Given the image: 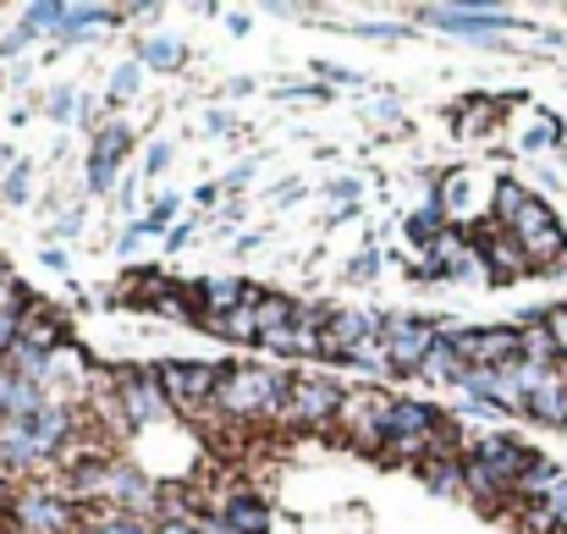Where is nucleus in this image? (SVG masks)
<instances>
[{
    "label": "nucleus",
    "instance_id": "nucleus-1",
    "mask_svg": "<svg viewBox=\"0 0 567 534\" xmlns=\"http://www.w3.org/2000/svg\"><path fill=\"white\" fill-rule=\"evenodd\" d=\"M105 413H111V424L122 435H150L166 419H177V408L161 391V380H155L150 363H116V369H105Z\"/></svg>",
    "mask_w": 567,
    "mask_h": 534
},
{
    "label": "nucleus",
    "instance_id": "nucleus-2",
    "mask_svg": "<svg viewBox=\"0 0 567 534\" xmlns=\"http://www.w3.org/2000/svg\"><path fill=\"white\" fill-rule=\"evenodd\" d=\"M292 380L298 374H287L276 363H226V380L215 391V413L243 419V424H276L281 408H287Z\"/></svg>",
    "mask_w": 567,
    "mask_h": 534
},
{
    "label": "nucleus",
    "instance_id": "nucleus-3",
    "mask_svg": "<svg viewBox=\"0 0 567 534\" xmlns=\"http://www.w3.org/2000/svg\"><path fill=\"white\" fill-rule=\"evenodd\" d=\"M6 518H11V530H22V534H78L83 530V507H72L55 480H28V485H17Z\"/></svg>",
    "mask_w": 567,
    "mask_h": 534
},
{
    "label": "nucleus",
    "instance_id": "nucleus-4",
    "mask_svg": "<svg viewBox=\"0 0 567 534\" xmlns=\"http://www.w3.org/2000/svg\"><path fill=\"white\" fill-rule=\"evenodd\" d=\"M413 22L441 28L446 39H468V44H502L507 28H524L513 11L502 6H480V0H457V6H413Z\"/></svg>",
    "mask_w": 567,
    "mask_h": 534
},
{
    "label": "nucleus",
    "instance_id": "nucleus-5",
    "mask_svg": "<svg viewBox=\"0 0 567 534\" xmlns=\"http://www.w3.org/2000/svg\"><path fill=\"white\" fill-rule=\"evenodd\" d=\"M161 391L172 397L177 413H209L215 408V391L226 380V363H209V358H161L150 363Z\"/></svg>",
    "mask_w": 567,
    "mask_h": 534
},
{
    "label": "nucleus",
    "instance_id": "nucleus-6",
    "mask_svg": "<svg viewBox=\"0 0 567 534\" xmlns=\"http://www.w3.org/2000/svg\"><path fill=\"white\" fill-rule=\"evenodd\" d=\"M342 402H348V386L342 380H331V374H298L276 424H287V430H326V424L342 419Z\"/></svg>",
    "mask_w": 567,
    "mask_h": 534
},
{
    "label": "nucleus",
    "instance_id": "nucleus-7",
    "mask_svg": "<svg viewBox=\"0 0 567 534\" xmlns=\"http://www.w3.org/2000/svg\"><path fill=\"white\" fill-rule=\"evenodd\" d=\"M463 237H468V248H474V259H480L485 281H496V287H507V281H518V276H529V270H535V259L524 254V243H518L507 226H496V220L463 226Z\"/></svg>",
    "mask_w": 567,
    "mask_h": 534
},
{
    "label": "nucleus",
    "instance_id": "nucleus-8",
    "mask_svg": "<svg viewBox=\"0 0 567 534\" xmlns=\"http://www.w3.org/2000/svg\"><path fill=\"white\" fill-rule=\"evenodd\" d=\"M380 342H385V358H391V374H419L424 358L441 342V326H435V315H385Z\"/></svg>",
    "mask_w": 567,
    "mask_h": 534
},
{
    "label": "nucleus",
    "instance_id": "nucleus-9",
    "mask_svg": "<svg viewBox=\"0 0 567 534\" xmlns=\"http://www.w3.org/2000/svg\"><path fill=\"white\" fill-rule=\"evenodd\" d=\"M391 391H380V386H348V402H342V430H348V441L359 446V452H370L380 458L385 452V419H391Z\"/></svg>",
    "mask_w": 567,
    "mask_h": 534
},
{
    "label": "nucleus",
    "instance_id": "nucleus-10",
    "mask_svg": "<svg viewBox=\"0 0 567 534\" xmlns=\"http://www.w3.org/2000/svg\"><path fill=\"white\" fill-rule=\"evenodd\" d=\"M452 348L468 358L474 369H507L524 358V326H457L452 331Z\"/></svg>",
    "mask_w": 567,
    "mask_h": 534
},
{
    "label": "nucleus",
    "instance_id": "nucleus-11",
    "mask_svg": "<svg viewBox=\"0 0 567 534\" xmlns=\"http://www.w3.org/2000/svg\"><path fill=\"white\" fill-rule=\"evenodd\" d=\"M513 237L524 243V254L535 259V270H563L567 265V232H563V220H557V209H551L546 198H535V204L518 215Z\"/></svg>",
    "mask_w": 567,
    "mask_h": 534
},
{
    "label": "nucleus",
    "instance_id": "nucleus-12",
    "mask_svg": "<svg viewBox=\"0 0 567 534\" xmlns=\"http://www.w3.org/2000/svg\"><path fill=\"white\" fill-rule=\"evenodd\" d=\"M105 507H127V513H150L155 518V502H161V474L133 463V458H111L105 463V491H100Z\"/></svg>",
    "mask_w": 567,
    "mask_h": 534
},
{
    "label": "nucleus",
    "instance_id": "nucleus-13",
    "mask_svg": "<svg viewBox=\"0 0 567 534\" xmlns=\"http://www.w3.org/2000/svg\"><path fill=\"white\" fill-rule=\"evenodd\" d=\"M133 155V127L127 122H105L94 138H89V166H83V193H111V187H122L116 172H122V161Z\"/></svg>",
    "mask_w": 567,
    "mask_h": 534
},
{
    "label": "nucleus",
    "instance_id": "nucleus-14",
    "mask_svg": "<svg viewBox=\"0 0 567 534\" xmlns=\"http://www.w3.org/2000/svg\"><path fill=\"white\" fill-rule=\"evenodd\" d=\"M463 446H474V452L491 463V474H496L513 496H518V480H524V474L535 469V458H540V452L524 446L513 430H485V435H474V441H463Z\"/></svg>",
    "mask_w": 567,
    "mask_h": 534
},
{
    "label": "nucleus",
    "instance_id": "nucleus-15",
    "mask_svg": "<svg viewBox=\"0 0 567 534\" xmlns=\"http://www.w3.org/2000/svg\"><path fill=\"white\" fill-rule=\"evenodd\" d=\"M380 326H385V315H375V309H337V315H331V326H326L320 363H348L364 342H375Z\"/></svg>",
    "mask_w": 567,
    "mask_h": 534
},
{
    "label": "nucleus",
    "instance_id": "nucleus-16",
    "mask_svg": "<svg viewBox=\"0 0 567 534\" xmlns=\"http://www.w3.org/2000/svg\"><path fill=\"white\" fill-rule=\"evenodd\" d=\"M215 513L231 524V534H270V530H276L270 502H265L259 491H248V485H231V491L215 502Z\"/></svg>",
    "mask_w": 567,
    "mask_h": 534
},
{
    "label": "nucleus",
    "instance_id": "nucleus-17",
    "mask_svg": "<svg viewBox=\"0 0 567 534\" xmlns=\"http://www.w3.org/2000/svg\"><path fill=\"white\" fill-rule=\"evenodd\" d=\"M457 458H463V491H468V502H474V507H485V513L518 507V496H513V491H507V485L491 474V463H485L474 446H463Z\"/></svg>",
    "mask_w": 567,
    "mask_h": 534
},
{
    "label": "nucleus",
    "instance_id": "nucleus-18",
    "mask_svg": "<svg viewBox=\"0 0 567 534\" xmlns=\"http://www.w3.org/2000/svg\"><path fill=\"white\" fill-rule=\"evenodd\" d=\"M72 342V326H66V315H55L50 304H28L22 309V348H33V353H55V348H66Z\"/></svg>",
    "mask_w": 567,
    "mask_h": 534
},
{
    "label": "nucleus",
    "instance_id": "nucleus-19",
    "mask_svg": "<svg viewBox=\"0 0 567 534\" xmlns=\"http://www.w3.org/2000/svg\"><path fill=\"white\" fill-rule=\"evenodd\" d=\"M413 480H419L435 502H468V491H463V458H457V452H441V458L419 463Z\"/></svg>",
    "mask_w": 567,
    "mask_h": 534
},
{
    "label": "nucleus",
    "instance_id": "nucleus-20",
    "mask_svg": "<svg viewBox=\"0 0 567 534\" xmlns=\"http://www.w3.org/2000/svg\"><path fill=\"white\" fill-rule=\"evenodd\" d=\"M446 232H452V226H446V209H441V198H435V193H430L413 215H402V237H408V248H424V254H430Z\"/></svg>",
    "mask_w": 567,
    "mask_h": 534
},
{
    "label": "nucleus",
    "instance_id": "nucleus-21",
    "mask_svg": "<svg viewBox=\"0 0 567 534\" xmlns=\"http://www.w3.org/2000/svg\"><path fill=\"white\" fill-rule=\"evenodd\" d=\"M161 524L150 513H127V507H83V530L78 534H155Z\"/></svg>",
    "mask_w": 567,
    "mask_h": 534
},
{
    "label": "nucleus",
    "instance_id": "nucleus-22",
    "mask_svg": "<svg viewBox=\"0 0 567 534\" xmlns=\"http://www.w3.org/2000/svg\"><path fill=\"white\" fill-rule=\"evenodd\" d=\"M198 326H204L215 342H231V348L259 342V304H243V309H231V315H204Z\"/></svg>",
    "mask_w": 567,
    "mask_h": 534
},
{
    "label": "nucleus",
    "instance_id": "nucleus-23",
    "mask_svg": "<svg viewBox=\"0 0 567 534\" xmlns=\"http://www.w3.org/2000/svg\"><path fill=\"white\" fill-rule=\"evenodd\" d=\"M474 363L452 348V337H441L435 342V353L424 358V369H419V380H430V386H452V391H463V374H468Z\"/></svg>",
    "mask_w": 567,
    "mask_h": 534
},
{
    "label": "nucleus",
    "instance_id": "nucleus-24",
    "mask_svg": "<svg viewBox=\"0 0 567 534\" xmlns=\"http://www.w3.org/2000/svg\"><path fill=\"white\" fill-rule=\"evenodd\" d=\"M535 198H540V193H529L518 177H496V187H491V220L513 232V226H518V215H524Z\"/></svg>",
    "mask_w": 567,
    "mask_h": 534
},
{
    "label": "nucleus",
    "instance_id": "nucleus-25",
    "mask_svg": "<svg viewBox=\"0 0 567 534\" xmlns=\"http://www.w3.org/2000/svg\"><path fill=\"white\" fill-rule=\"evenodd\" d=\"M133 61H144V72H177L188 61V44L172 39V33H150L133 44Z\"/></svg>",
    "mask_w": 567,
    "mask_h": 534
},
{
    "label": "nucleus",
    "instance_id": "nucleus-26",
    "mask_svg": "<svg viewBox=\"0 0 567 534\" xmlns=\"http://www.w3.org/2000/svg\"><path fill=\"white\" fill-rule=\"evenodd\" d=\"M22 22L39 28V39H44V33L61 39V28H66V0H33V6H22Z\"/></svg>",
    "mask_w": 567,
    "mask_h": 534
},
{
    "label": "nucleus",
    "instance_id": "nucleus-27",
    "mask_svg": "<svg viewBox=\"0 0 567 534\" xmlns=\"http://www.w3.org/2000/svg\"><path fill=\"white\" fill-rule=\"evenodd\" d=\"M138 89H144V61H133V55H127V61L111 72V83H105V100H111V105H127Z\"/></svg>",
    "mask_w": 567,
    "mask_h": 534
},
{
    "label": "nucleus",
    "instance_id": "nucleus-28",
    "mask_svg": "<svg viewBox=\"0 0 567 534\" xmlns=\"http://www.w3.org/2000/svg\"><path fill=\"white\" fill-rule=\"evenodd\" d=\"M183 193H155L150 198V215H144V226H150V237H166L172 226H177V215H183Z\"/></svg>",
    "mask_w": 567,
    "mask_h": 534
},
{
    "label": "nucleus",
    "instance_id": "nucleus-29",
    "mask_svg": "<svg viewBox=\"0 0 567 534\" xmlns=\"http://www.w3.org/2000/svg\"><path fill=\"white\" fill-rule=\"evenodd\" d=\"M78 105H83V94H78L72 83H55V89L44 94V116H50V122H78Z\"/></svg>",
    "mask_w": 567,
    "mask_h": 534
},
{
    "label": "nucleus",
    "instance_id": "nucleus-30",
    "mask_svg": "<svg viewBox=\"0 0 567 534\" xmlns=\"http://www.w3.org/2000/svg\"><path fill=\"white\" fill-rule=\"evenodd\" d=\"M309 72H315V83H326V89H364V72H353V66H342V61H315Z\"/></svg>",
    "mask_w": 567,
    "mask_h": 534
},
{
    "label": "nucleus",
    "instance_id": "nucleus-31",
    "mask_svg": "<svg viewBox=\"0 0 567 534\" xmlns=\"http://www.w3.org/2000/svg\"><path fill=\"white\" fill-rule=\"evenodd\" d=\"M518 150H524V155H540V150H563V127H557V122H551V116L540 111V122H535V127L524 133V144H518Z\"/></svg>",
    "mask_w": 567,
    "mask_h": 534
},
{
    "label": "nucleus",
    "instance_id": "nucleus-32",
    "mask_svg": "<svg viewBox=\"0 0 567 534\" xmlns=\"http://www.w3.org/2000/svg\"><path fill=\"white\" fill-rule=\"evenodd\" d=\"M28 193H33V161L22 155V166H17L11 177L0 182V204H11V209H22V204H28Z\"/></svg>",
    "mask_w": 567,
    "mask_h": 534
},
{
    "label": "nucleus",
    "instance_id": "nucleus-33",
    "mask_svg": "<svg viewBox=\"0 0 567 534\" xmlns=\"http://www.w3.org/2000/svg\"><path fill=\"white\" fill-rule=\"evenodd\" d=\"M33 39H39V28H28V22L17 17V22L0 33V61H17V55H28V50H33Z\"/></svg>",
    "mask_w": 567,
    "mask_h": 534
},
{
    "label": "nucleus",
    "instance_id": "nucleus-34",
    "mask_svg": "<svg viewBox=\"0 0 567 534\" xmlns=\"http://www.w3.org/2000/svg\"><path fill=\"white\" fill-rule=\"evenodd\" d=\"M172 161H177V150L166 144V138H155L150 150H144V182H155V177H166L172 172Z\"/></svg>",
    "mask_w": 567,
    "mask_h": 534
},
{
    "label": "nucleus",
    "instance_id": "nucleus-35",
    "mask_svg": "<svg viewBox=\"0 0 567 534\" xmlns=\"http://www.w3.org/2000/svg\"><path fill=\"white\" fill-rule=\"evenodd\" d=\"M353 39H375V44H391V39H413V28H402V22H359V28H348Z\"/></svg>",
    "mask_w": 567,
    "mask_h": 534
},
{
    "label": "nucleus",
    "instance_id": "nucleus-36",
    "mask_svg": "<svg viewBox=\"0 0 567 534\" xmlns=\"http://www.w3.org/2000/svg\"><path fill=\"white\" fill-rule=\"evenodd\" d=\"M380 259H385L380 248H359V254L348 259V281H375V276H380Z\"/></svg>",
    "mask_w": 567,
    "mask_h": 534
},
{
    "label": "nucleus",
    "instance_id": "nucleus-37",
    "mask_svg": "<svg viewBox=\"0 0 567 534\" xmlns=\"http://www.w3.org/2000/svg\"><path fill=\"white\" fill-rule=\"evenodd\" d=\"M254 172H259V155H248V161H237V166H231V172L220 177V187H226V193L237 198V193H243V187L254 182Z\"/></svg>",
    "mask_w": 567,
    "mask_h": 534
},
{
    "label": "nucleus",
    "instance_id": "nucleus-38",
    "mask_svg": "<svg viewBox=\"0 0 567 534\" xmlns=\"http://www.w3.org/2000/svg\"><path fill=\"white\" fill-rule=\"evenodd\" d=\"M144 237H150V226H144V215H138V220H127V226H122V237H116V254H127V259H133Z\"/></svg>",
    "mask_w": 567,
    "mask_h": 534
},
{
    "label": "nucleus",
    "instance_id": "nucleus-39",
    "mask_svg": "<svg viewBox=\"0 0 567 534\" xmlns=\"http://www.w3.org/2000/svg\"><path fill=\"white\" fill-rule=\"evenodd\" d=\"M546 331L557 337V353H563V363H567V304H557V309H546Z\"/></svg>",
    "mask_w": 567,
    "mask_h": 534
},
{
    "label": "nucleus",
    "instance_id": "nucleus-40",
    "mask_svg": "<svg viewBox=\"0 0 567 534\" xmlns=\"http://www.w3.org/2000/svg\"><path fill=\"white\" fill-rule=\"evenodd\" d=\"M326 193H331V198H342V204H359V198H364V182L359 177H337V182H326Z\"/></svg>",
    "mask_w": 567,
    "mask_h": 534
},
{
    "label": "nucleus",
    "instance_id": "nucleus-41",
    "mask_svg": "<svg viewBox=\"0 0 567 534\" xmlns=\"http://www.w3.org/2000/svg\"><path fill=\"white\" fill-rule=\"evenodd\" d=\"M540 502H546V513H551L557 524H567V474L551 485V491H546V496H540Z\"/></svg>",
    "mask_w": 567,
    "mask_h": 534
},
{
    "label": "nucleus",
    "instance_id": "nucleus-42",
    "mask_svg": "<svg viewBox=\"0 0 567 534\" xmlns=\"http://www.w3.org/2000/svg\"><path fill=\"white\" fill-rule=\"evenodd\" d=\"M83 215H89L83 204H72V209H61V215H55V237H78V232H83Z\"/></svg>",
    "mask_w": 567,
    "mask_h": 534
},
{
    "label": "nucleus",
    "instance_id": "nucleus-43",
    "mask_svg": "<svg viewBox=\"0 0 567 534\" xmlns=\"http://www.w3.org/2000/svg\"><path fill=\"white\" fill-rule=\"evenodd\" d=\"M116 209H122L127 220H138V182H122V187H116Z\"/></svg>",
    "mask_w": 567,
    "mask_h": 534
},
{
    "label": "nucleus",
    "instance_id": "nucleus-44",
    "mask_svg": "<svg viewBox=\"0 0 567 534\" xmlns=\"http://www.w3.org/2000/svg\"><path fill=\"white\" fill-rule=\"evenodd\" d=\"M220 198H226L220 182H198V187H193V204H204V209H220Z\"/></svg>",
    "mask_w": 567,
    "mask_h": 534
},
{
    "label": "nucleus",
    "instance_id": "nucleus-45",
    "mask_svg": "<svg viewBox=\"0 0 567 534\" xmlns=\"http://www.w3.org/2000/svg\"><path fill=\"white\" fill-rule=\"evenodd\" d=\"M39 265H44V270H55V276H66V270H72L66 248H55V243H50V248H39Z\"/></svg>",
    "mask_w": 567,
    "mask_h": 534
},
{
    "label": "nucleus",
    "instance_id": "nucleus-46",
    "mask_svg": "<svg viewBox=\"0 0 567 534\" xmlns=\"http://www.w3.org/2000/svg\"><path fill=\"white\" fill-rule=\"evenodd\" d=\"M193 237H198L193 226H172V232H166V248H172V254H183V248H193Z\"/></svg>",
    "mask_w": 567,
    "mask_h": 534
},
{
    "label": "nucleus",
    "instance_id": "nucleus-47",
    "mask_svg": "<svg viewBox=\"0 0 567 534\" xmlns=\"http://www.w3.org/2000/svg\"><path fill=\"white\" fill-rule=\"evenodd\" d=\"M204 133L226 138V133H231V116H226V111H209V116H204Z\"/></svg>",
    "mask_w": 567,
    "mask_h": 534
},
{
    "label": "nucleus",
    "instance_id": "nucleus-48",
    "mask_svg": "<svg viewBox=\"0 0 567 534\" xmlns=\"http://www.w3.org/2000/svg\"><path fill=\"white\" fill-rule=\"evenodd\" d=\"M226 28H231V39H243V33L254 28V17H248V11H226Z\"/></svg>",
    "mask_w": 567,
    "mask_h": 534
},
{
    "label": "nucleus",
    "instance_id": "nucleus-49",
    "mask_svg": "<svg viewBox=\"0 0 567 534\" xmlns=\"http://www.w3.org/2000/svg\"><path fill=\"white\" fill-rule=\"evenodd\" d=\"M292 198H303V182H281V187L270 193V204H292Z\"/></svg>",
    "mask_w": 567,
    "mask_h": 534
},
{
    "label": "nucleus",
    "instance_id": "nucleus-50",
    "mask_svg": "<svg viewBox=\"0 0 567 534\" xmlns=\"http://www.w3.org/2000/svg\"><path fill=\"white\" fill-rule=\"evenodd\" d=\"M161 17V6L150 0V6H127V22H155Z\"/></svg>",
    "mask_w": 567,
    "mask_h": 534
},
{
    "label": "nucleus",
    "instance_id": "nucleus-51",
    "mask_svg": "<svg viewBox=\"0 0 567 534\" xmlns=\"http://www.w3.org/2000/svg\"><path fill=\"white\" fill-rule=\"evenodd\" d=\"M17 166H22V155H17V150H6V144H0V182L11 177V172H17Z\"/></svg>",
    "mask_w": 567,
    "mask_h": 534
},
{
    "label": "nucleus",
    "instance_id": "nucleus-52",
    "mask_svg": "<svg viewBox=\"0 0 567 534\" xmlns=\"http://www.w3.org/2000/svg\"><path fill=\"white\" fill-rule=\"evenodd\" d=\"M259 243H265V237H259V232H243V237H237V243H231V254H254V248H259Z\"/></svg>",
    "mask_w": 567,
    "mask_h": 534
},
{
    "label": "nucleus",
    "instance_id": "nucleus-53",
    "mask_svg": "<svg viewBox=\"0 0 567 534\" xmlns=\"http://www.w3.org/2000/svg\"><path fill=\"white\" fill-rule=\"evenodd\" d=\"M155 534H204V518H198V524H183V518H177V524H161Z\"/></svg>",
    "mask_w": 567,
    "mask_h": 534
},
{
    "label": "nucleus",
    "instance_id": "nucleus-54",
    "mask_svg": "<svg viewBox=\"0 0 567 534\" xmlns=\"http://www.w3.org/2000/svg\"><path fill=\"white\" fill-rule=\"evenodd\" d=\"M370 116H385V122H391V116H402V105H396V100H375Z\"/></svg>",
    "mask_w": 567,
    "mask_h": 534
},
{
    "label": "nucleus",
    "instance_id": "nucleus-55",
    "mask_svg": "<svg viewBox=\"0 0 567 534\" xmlns=\"http://www.w3.org/2000/svg\"><path fill=\"white\" fill-rule=\"evenodd\" d=\"M226 94H231V100H243V94H254V78H231V83H226Z\"/></svg>",
    "mask_w": 567,
    "mask_h": 534
},
{
    "label": "nucleus",
    "instance_id": "nucleus-56",
    "mask_svg": "<svg viewBox=\"0 0 567 534\" xmlns=\"http://www.w3.org/2000/svg\"><path fill=\"white\" fill-rule=\"evenodd\" d=\"M215 215H220V226H231V220H243V204H237V198H231V204H220V209H215Z\"/></svg>",
    "mask_w": 567,
    "mask_h": 534
},
{
    "label": "nucleus",
    "instance_id": "nucleus-57",
    "mask_svg": "<svg viewBox=\"0 0 567 534\" xmlns=\"http://www.w3.org/2000/svg\"><path fill=\"white\" fill-rule=\"evenodd\" d=\"M359 209H364V204H337V209H331V226H342V220H353Z\"/></svg>",
    "mask_w": 567,
    "mask_h": 534
},
{
    "label": "nucleus",
    "instance_id": "nucleus-58",
    "mask_svg": "<svg viewBox=\"0 0 567 534\" xmlns=\"http://www.w3.org/2000/svg\"><path fill=\"white\" fill-rule=\"evenodd\" d=\"M11 496H17V485H11V474H6V469H0V513H6V507H11Z\"/></svg>",
    "mask_w": 567,
    "mask_h": 534
},
{
    "label": "nucleus",
    "instance_id": "nucleus-59",
    "mask_svg": "<svg viewBox=\"0 0 567 534\" xmlns=\"http://www.w3.org/2000/svg\"><path fill=\"white\" fill-rule=\"evenodd\" d=\"M563 166H567V144H563Z\"/></svg>",
    "mask_w": 567,
    "mask_h": 534
},
{
    "label": "nucleus",
    "instance_id": "nucleus-60",
    "mask_svg": "<svg viewBox=\"0 0 567 534\" xmlns=\"http://www.w3.org/2000/svg\"><path fill=\"white\" fill-rule=\"evenodd\" d=\"M6 534H22V530H6Z\"/></svg>",
    "mask_w": 567,
    "mask_h": 534
},
{
    "label": "nucleus",
    "instance_id": "nucleus-61",
    "mask_svg": "<svg viewBox=\"0 0 567 534\" xmlns=\"http://www.w3.org/2000/svg\"><path fill=\"white\" fill-rule=\"evenodd\" d=\"M563 534H567V524H563Z\"/></svg>",
    "mask_w": 567,
    "mask_h": 534
}]
</instances>
